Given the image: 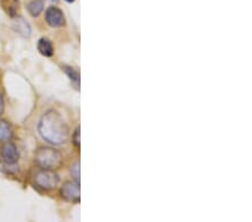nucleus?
<instances>
[{
	"mask_svg": "<svg viewBox=\"0 0 252 222\" xmlns=\"http://www.w3.org/2000/svg\"><path fill=\"white\" fill-rule=\"evenodd\" d=\"M3 111V100H2V96L0 95V115L2 114Z\"/></svg>",
	"mask_w": 252,
	"mask_h": 222,
	"instance_id": "16",
	"label": "nucleus"
},
{
	"mask_svg": "<svg viewBox=\"0 0 252 222\" xmlns=\"http://www.w3.org/2000/svg\"><path fill=\"white\" fill-rule=\"evenodd\" d=\"M35 184L43 190H53L59 184V175L53 169H44L35 175Z\"/></svg>",
	"mask_w": 252,
	"mask_h": 222,
	"instance_id": "3",
	"label": "nucleus"
},
{
	"mask_svg": "<svg viewBox=\"0 0 252 222\" xmlns=\"http://www.w3.org/2000/svg\"><path fill=\"white\" fill-rule=\"evenodd\" d=\"M45 18L48 25L51 27H61L65 24V18L63 11L58 7H50L46 10Z\"/></svg>",
	"mask_w": 252,
	"mask_h": 222,
	"instance_id": "5",
	"label": "nucleus"
},
{
	"mask_svg": "<svg viewBox=\"0 0 252 222\" xmlns=\"http://www.w3.org/2000/svg\"><path fill=\"white\" fill-rule=\"evenodd\" d=\"M50 1H52V2H56V1H58V0H50Z\"/></svg>",
	"mask_w": 252,
	"mask_h": 222,
	"instance_id": "18",
	"label": "nucleus"
},
{
	"mask_svg": "<svg viewBox=\"0 0 252 222\" xmlns=\"http://www.w3.org/2000/svg\"><path fill=\"white\" fill-rule=\"evenodd\" d=\"M62 154L50 147L39 148L35 154V163L44 169H56L62 165Z\"/></svg>",
	"mask_w": 252,
	"mask_h": 222,
	"instance_id": "2",
	"label": "nucleus"
},
{
	"mask_svg": "<svg viewBox=\"0 0 252 222\" xmlns=\"http://www.w3.org/2000/svg\"><path fill=\"white\" fill-rule=\"evenodd\" d=\"M2 7L10 17H16L18 13L19 1L18 0H2Z\"/></svg>",
	"mask_w": 252,
	"mask_h": 222,
	"instance_id": "9",
	"label": "nucleus"
},
{
	"mask_svg": "<svg viewBox=\"0 0 252 222\" xmlns=\"http://www.w3.org/2000/svg\"><path fill=\"white\" fill-rule=\"evenodd\" d=\"M71 174L74 177L76 182H80V163L79 161H75L74 164L72 165L71 167Z\"/></svg>",
	"mask_w": 252,
	"mask_h": 222,
	"instance_id": "14",
	"label": "nucleus"
},
{
	"mask_svg": "<svg viewBox=\"0 0 252 222\" xmlns=\"http://www.w3.org/2000/svg\"><path fill=\"white\" fill-rule=\"evenodd\" d=\"M66 1L67 2H73V1H74V0H66Z\"/></svg>",
	"mask_w": 252,
	"mask_h": 222,
	"instance_id": "17",
	"label": "nucleus"
},
{
	"mask_svg": "<svg viewBox=\"0 0 252 222\" xmlns=\"http://www.w3.org/2000/svg\"><path fill=\"white\" fill-rule=\"evenodd\" d=\"M44 8V2L43 0H32L31 2H28L27 5V10L32 17H37L43 11Z\"/></svg>",
	"mask_w": 252,
	"mask_h": 222,
	"instance_id": "10",
	"label": "nucleus"
},
{
	"mask_svg": "<svg viewBox=\"0 0 252 222\" xmlns=\"http://www.w3.org/2000/svg\"><path fill=\"white\" fill-rule=\"evenodd\" d=\"M61 196H62L64 200L78 203L80 201L79 182H65L62 189H61Z\"/></svg>",
	"mask_w": 252,
	"mask_h": 222,
	"instance_id": "4",
	"label": "nucleus"
},
{
	"mask_svg": "<svg viewBox=\"0 0 252 222\" xmlns=\"http://www.w3.org/2000/svg\"><path fill=\"white\" fill-rule=\"evenodd\" d=\"M1 159L7 163H17L19 159L18 149L13 143H7L1 148Z\"/></svg>",
	"mask_w": 252,
	"mask_h": 222,
	"instance_id": "6",
	"label": "nucleus"
},
{
	"mask_svg": "<svg viewBox=\"0 0 252 222\" xmlns=\"http://www.w3.org/2000/svg\"><path fill=\"white\" fill-rule=\"evenodd\" d=\"M64 71L66 72V74L68 75V78H70L73 82H74L75 84H78L80 82V75L78 72H76L74 68L72 67H65Z\"/></svg>",
	"mask_w": 252,
	"mask_h": 222,
	"instance_id": "13",
	"label": "nucleus"
},
{
	"mask_svg": "<svg viewBox=\"0 0 252 222\" xmlns=\"http://www.w3.org/2000/svg\"><path fill=\"white\" fill-rule=\"evenodd\" d=\"M42 138L52 145H62L68 139V126L58 111L50 110L44 114L38 124Z\"/></svg>",
	"mask_w": 252,
	"mask_h": 222,
	"instance_id": "1",
	"label": "nucleus"
},
{
	"mask_svg": "<svg viewBox=\"0 0 252 222\" xmlns=\"http://www.w3.org/2000/svg\"><path fill=\"white\" fill-rule=\"evenodd\" d=\"M0 171L6 174H16L18 172V165L16 163H7V161H0Z\"/></svg>",
	"mask_w": 252,
	"mask_h": 222,
	"instance_id": "12",
	"label": "nucleus"
},
{
	"mask_svg": "<svg viewBox=\"0 0 252 222\" xmlns=\"http://www.w3.org/2000/svg\"><path fill=\"white\" fill-rule=\"evenodd\" d=\"M14 28L15 31L17 32L19 35H22L23 37H30L32 35V28L28 25V23L25 19L22 17H17L16 18V22L14 24Z\"/></svg>",
	"mask_w": 252,
	"mask_h": 222,
	"instance_id": "7",
	"label": "nucleus"
},
{
	"mask_svg": "<svg viewBox=\"0 0 252 222\" xmlns=\"http://www.w3.org/2000/svg\"><path fill=\"white\" fill-rule=\"evenodd\" d=\"M73 141L76 146H80V128L76 129L74 135H73Z\"/></svg>",
	"mask_w": 252,
	"mask_h": 222,
	"instance_id": "15",
	"label": "nucleus"
},
{
	"mask_svg": "<svg viewBox=\"0 0 252 222\" xmlns=\"http://www.w3.org/2000/svg\"><path fill=\"white\" fill-rule=\"evenodd\" d=\"M11 136H13V130H11L10 125L5 120H0V143L8 141Z\"/></svg>",
	"mask_w": 252,
	"mask_h": 222,
	"instance_id": "11",
	"label": "nucleus"
},
{
	"mask_svg": "<svg viewBox=\"0 0 252 222\" xmlns=\"http://www.w3.org/2000/svg\"><path fill=\"white\" fill-rule=\"evenodd\" d=\"M37 48L39 53L44 56H46V58H51L53 53H54V47L52 45V42L47 38H40L38 40Z\"/></svg>",
	"mask_w": 252,
	"mask_h": 222,
	"instance_id": "8",
	"label": "nucleus"
}]
</instances>
